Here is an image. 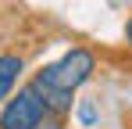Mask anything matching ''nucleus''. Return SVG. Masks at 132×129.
<instances>
[{
  "instance_id": "obj_6",
  "label": "nucleus",
  "mask_w": 132,
  "mask_h": 129,
  "mask_svg": "<svg viewBox=\"0 0 132 129\" xmlns=\"http://www.w3.org/2000/svg\"><path fill=\"white\" fill-rule=\"evenodd\" d=\"M125 40H129V47H132V18L125 22Z\"/></svg>"
},
{
  "instance_id": "obj_3",
  "label": "nucleus",
  "mask_w": 132,
  "mask_h": 129,
  "mask_svg": "<svg viewBox=\"0 0 132 129\" xmlns=\"http://www.w3.org/2000/svg\"><path fill=\"white\" fill-rule=\"evenodd\" d=\"M22 72H25V61L18 54H0V101H7V97L14 93Z\"/></svg>"
},
{
  "instance_id": "obj_1",
  "label": "nucleus",
  "mask_w": 132,
  "mask_h": 129,
  "mask_svg": "<svg viewBox=\"0 0 132 129\" xmlns=\"http://www.w3.org/2000/svg\"><path fill=\"white\" fill-rule=\"evenodd\" d=\"M93 72H96L93 50L71 47V50H64L54 64H46L43 72H36L29 83L39 90V97L46 101V108H50L54 115H68V111L75 108V90H82V86L93 79Z\"/></svg>"
},
{
  "instance_id": "obj_4",
  "label": "nucleus",
  "mask_w": 132,
  "mask_h": 129,
  "mask_svg": "<svg viewBox=\"0 0 132 129\" xmlns=\"http://www.w3.org/2000/svg\"><path fill=\"white\" fill-rule=\"evenodd\" d=\"M75 118H79V126H96V118H100V108L93 104V101H75Z\"/></svg>"
},
{
  "instance_id": "obj_5",
  "label": "nucleus",
  "mask_w": 132,
  "mask_h": 129,
  "mask_svg": "<svg viewBox=\"0 0 132 129\" xmlns=\"http://www.w3.org/2000/svg\"><path fill=\"white\" fill-rule=\"evenodd\" d=\"M39 129H64V115H54V111H50L43 122H39Z\"/></svg>"
},
{
  "instance_id": "obj_2",
  "label": "nucleus",
  "mask_w": 132,
  "mask_h": 129,
  "mask_svg": "<svg viewBox=\"0 0 132 129\" xmlns=\"http://www.w3.org/2000/svg\"><path fill=\"white\" fill-rule=\"evenodd\" d=\"M46 115H50V108H46V101L39 97V90L32 83H25L7 104H4V111H0V129H39V122H43Z\"/></svg>"
}]
</instances>
